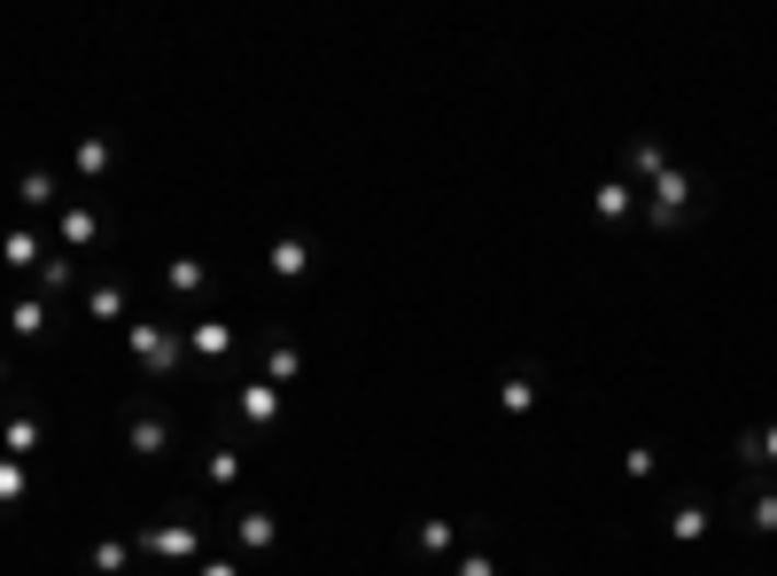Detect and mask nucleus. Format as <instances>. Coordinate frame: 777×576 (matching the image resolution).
I'll return each mask as SVG.
<instances>
[{
    "label": "nucleus",
    "instance_id": "obj_2",
    "mask_svg": "<svg viewBox=\"0 0 777 576\" xmlns=\"http://www.w3.org/2000/svg\"><path fill=\"white\" fill-rule=\"evenodd\" d=\"M140 553H171V561H195L203 538L195 530H140Z\"/></svg>",
    "mask_w": 777,
    "mask_h": 576
},
{
    "label": "nucleus",
    "instance_id": "obj_23",
    "mask_svg": "<svg viewBox=\"0 0 777 576\" xmlns=\"http://www.w3.org/2000/svg\"><path fill=\"white\" fill-rule=\"evenodd\" d=\"M708 530V507H676V538H700Z\"/></svg>",
    "mask_w": 777,
    "mask_h": 576
},
{
    "label": "nucleus",
    "instance_id": "obj_10",
    "mask_svg": "<svg viewBox=\"0 0 777 576\" xmlns=\"http://www.w3.org/2000/svg\"><path fill=\"white\" fill-rule=\"evenodd\" d=\"M9 327H16V343H32V336H39V327H47V304H32V296H24V304L9 312Z\"/></svg>",
    "mask_w": 777,
    "mask_h": 576
},
{
    "label": "nucleus",
    "instance_id": "obj_22",
    "mask_svg": "<svg viewBox=\"0 0 777 576\" xmlns=\"http://www.w3.org/2000/svg\"><path fill=\"white\" fill-rule=\"evenodd\" d=\"M452 576H498V561H490V553H459Z\"/></svg>",
    "mask_w": 777,
    "mask_h": 576
},
{
    "label": "nucleus",
    "instance_id": "obj_20",
    "mask_svg": "<svg viewBox=\"0 0 777 576\" xmlns=\"http://www.w3.org/2000/svg\"><path fill=\"white\" fill-rule=\"evenodd\" d=\"M420 553H452V522H420Z\"/></svg>",
    "mask_w": 777,
    "mask_h": 576
},
{
    "label": "nucleus",
    "instance_id": "obj_11",
    "mask_svg": "<svg viewBox=\"0 0 777 576\" xmlns=\"http://www.w3.org/2000/svg\"><path fill=\"white\" fill-rule=\"evenodd\" d=\"M70 163H78V180H102V172H110V148H102V140H78Z\"/></svg>",
    "mask_w": 777,
    "mask_h": 576
},
{
    "label": "nucleus",
    "instance_id": "obj_5",
    "mask_svg": "<svg viewBox=\"0 0 777 576\" xmlns=\"http://www.w3.org/2000/svg\"><path fill=\"white\" fill-rule=\"evenodd\" d=\"M630 211H645L630 180H598V218H630Z\"/></svg>",
    "mask_w": 777,
    "mask_h": 576
},
{
    "label": "nucleus",
    "instance_id": "obj_6",
    "mask_svg": "<svg viewBox=\"0 0 777 576\" xmlns=\"http://www.w3.org/2000/svg\"><path fill=\"white\" fill-rule=\"evenodd\" d=\"M739 515H746V530H777V483H754Z\"/></svg>",
    "mask_w": 777,
    "mask_h": 576
},
{
    "label": "nucleus",
    "instance_id": "obj_21",
    "mask_svg": "<svg viewBox=\"0 0 777 576\" xmlns=\"http://www.w3.org/2000/svg\"><path fill=\"white\" fill-rule=\"evenodd\" d=\"M265 382H296V351H288V343L265 359Z\"/></svg>",
    "mask_w": 777,
    "mask_h": 576
},
{
    "label": "nucleus",
    "instance_id": "obj_7",
    "mask_svg": "<svg viewBox=\"0 0 777 576\" xmlns=\"http://www.w3.org/2000/svg\"><path fill=\"white\" fill-rule=\"evenodd\" d=\"M94 234H102V218L85 211V203H70V211H62V241H70V250H85Z\"/></svg>",
    "mask_w": 777,
    "mask_h": 576
},
{
    "label": "nucleus",
    "instance_id": "obj_19",
    "mask_svg": "<svg viewBox=\"0 0 777 576\" xmlns=\"http://www.w3.org/2000/svg\"><path fill=\"white\" fill-rule=\"evenodd\" d=\"M739 460H746V467H754V460H777V429H754V437L739 444Z\"/></svg>",
    "mask_w": 777,
    "mask_h": 576
},
{
    "label": "nucleus",
    "instance_id": "obj_16",
    "mask_svg": "<svg viewBox=\"0 0 777 576\" xmlns=\"http://www.w3.org/2000/svg\"><path fill=\"white\" fill-rule=\"evenodd\" d=\"M133 452H163V421L156 414H133Z\"/></svg>",
    "mask_w": 777,
    "mask_h": 576
},
{
    "label": "nucleus",
    "instance_id": "obj_17",
    "mask_svg": "<svg viewBox=\"0 0 777 576\" xmlns=\"http://www.w3.org/2000/svg\"><path fill=\"white\" fill-rule=\"evenodd\" d=\"M125 561H133V545H125V538H102V545H94V568H102V576H117Z\"/></svg>",
    "mask_w": 777,
    "mask_h": 576
},
{
    "label": "nucleus",
    "instance_id": "obj_3",
    "mask_svg": "<svg viewBox=\"0 0 777 576\" xmlns=\"http://www.w3.org/2000/svg\"><path fill=\"white\" fill-rule=\"evenodd\" d=\"M498 405H505V414H529V405H537V374H529V366H513V374L498 382Z\"/></svg>",
    "mask_w": 777,
    "mask_h": 576
},
{
    "label": "nucleus",
    "instance_id": "obj_9",
    "mask_svg": "<svg viewBox=\"0 0 777 576\" xmlns=\"http://www.w3.org/2000/svg\"><path fill=\"white\" fill-rule=\"evenodd\" d=\"M241 414H249V421H273V414H281V397H273L265 382H249V389H241Z\"/></svg>",
    "mask_w": 777,
    "mask_h": 576
},
{
    "label": "nucleus",
    "instance_id": "obj_15",
    "mask_svg": "<svg viewBox=\"0 0 777 576\" xmlns=\"http://www.w3.org/2000/svg\"><path fill=\"white\" fill-rule=\"evenodd\" d=\"M85 304H94V319H117V312H125V289H117V281H94V296H85Z\"/></svg>",
    "mask_w": 777,
    "mask_h": 576
},
{
    "label": "nucleus",
    "instance_id": "obj_1",
    "mask_svg": "<svg viewBox=\"0 0 777 576\" xmlns=\"http://www.w3.org/2000/svg\"><path fill=\"white\" fill-rule=\"evenodd\" d=\"M133 359L148 374H171V366H180V327H171V319H140L133 327Z\"/></svg>",
    "mask_w": 777,
    "mask_h": 576
},
{
    "label": "nucleus",
    "instance_id": "obj_18",
    "mask_svg": "<svg viewBox=\"0 0 777 576\" xmlns=\"http://www.w3.org/2000/svg\"><path fill=\"white\" fill-rule=\"evenodd\" d=\"M171 289H180V296H195V289H210V273H203L195 258H180V266H171Z\"/></svg>",
    "mask_w": 777,
    "mask_h": 576
},
{
    "label": "nucleus",
    "instance_id": "obj_25",
    "mask_svg": "<svg viewBox=\"0 0 777 576\" xmlns=\"http://www.w3.org/2000/svg\"><path fill=\"white\" fill-rule=\"evenodd\" d=\"M195 576H241V568H233V561H203Z\"/></svg>",
    "mask_w": 777,
    "mask_h": 576
},
{
    "label": "nucleus",
    "instance_id": "obj_14",
    "mask_svg": "<svg viewBox=\"0 0 777 576\" xmlns=\"http://www.w3.org/2000/svg\"><path fill=\"white\" fill-rule=\"evenodd\" d=\"M0 444H9V452H32V444H39V421H32V414H16L9 429H0Z\"/></svg>",
    "mask_w": 777,
    "mask_h": 576
},
{
    "label": "nucleus",
    "instance_id": "obj_13",
    "mask_svg": "<svg viewBox=\"0 0 777 576\" xmlns=\"http://www.w3.org/2000/svg\"><path fill=\"white\" fill-rule=\"evenodd\" d=\"M281 530H273V515H256V507H241V545H273Z\"/></svg>",
    "mask_w": 777,
    "mask_h": 576
},
{
    "label": "nucleus",
    "instance_id": "obj_12",
    "mask_svg": "<svg viewBox=\"0 0 777 576\" xmlns=\"http://www.w3.org/2000/svg\"><path fill=\"white\" fill-rule=\"evenodd\" d=\"M187 343H195L203 359H218V351H226V327H218V319H195V327H187Z\"/></svg>",
    "mask_w": 777,
    "mask_h": 576
},
{
    "label": "nucleus",
    "instance_id": "obj_4",
    "mask_svg": "<svg viewBox=\"0 0 777 576\" xmlns=\"http://www.w3.org/2000/svg\"><path fill=\"white\" fill-rule=\"evenodd\" d=\"M622 172L645 188V180H661V172H669V163H661V148H653V140H630V148H622Z\"/></svg>",
    "mask_w": 777,
    "mask_h": 576
},
{
    "label": "nucleus",
    "instance_id": "obj_8",
    "mask_svg": "<svg viewBox=\"0 0 777 576\" xmlns=\"http://www.w3.org/2000/svg\"><path fill=\"white\" fill-rule=\"evenodd\" d=\"M304 266H311V241H296V234H288V241H273V273H281V281H296Z\"/></svg>",
    "mask_w": 777,
    "mask_h": 576
},
{
    "label": "nucleus",
    "instance_id": "obj_24",
    "mask_svg": "<svg viewBox=\"0 0 777 576\" xmlns=\"http://www.w3.org/2000/svg\"><path fill=\"white\" fill-rule=\"evenodd\" d=\"M9 499H24V467H0V507Z\"/></svg>",
    "mask_w": 777,
    "mask_h": 576
}]
</instances>
